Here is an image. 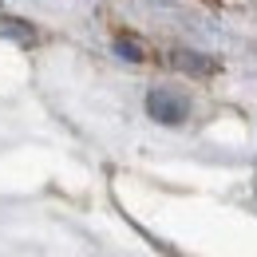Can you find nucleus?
Returning <instances> with one entry per match:
<instances>
[{
	"mask_svg": "<svg viewBox=\"0 0 257 257\" xmlns=\"http://www.w3.org/2000/svg\"><path fill=\"white\" fill-rule=\"evenodd\" d=\"M147 115L155 123H162V127H178V123H186L190 103H186V95H178V91L155 87V91H147Z\"/></svg>",
	"mask_w": 257,
	"mask_h": 257,
	"instance_id": "obj_1",
	"label": "nucleus"
},
{
	"mask_svg": "<svg viewBox=\"0 0 257 257\" xmlns=\"http://www.w3.org/2000/svg\"><path fill=\"white\" fill-rule=\"evenodd\" d=\"M0 36L12 40V44H24V48H32L36 40H40V32H36L28 20H20V16H4V12H0Z\"/></svg>",
	"mask_w": 257,
	"mask_h": 257,
	"instance_id": "obj_2",
	"label": "nucleus"
},
{
	"mask_svg": "<svg viewBox=\"0 0 257 257\" xmlns=\"http://www.w3.org/2000/svg\"><path fill=\"white\" fill-rule=\"evenodd\" d=\"M170 64L190 71V75H210V71H214V60H206V56H198V52H174Z\"/></svg>",
	"mask_w": 257,
	"mask_h": 257,
	"instance_id": "obj_3",
	"label": "nucleus"
},
{
	"mask_svg": "<svg viewBox=\"0 0 257 257\" xmlns=\"http://www.w3.org/2000/svg\"><path fill=\"white\" fill-rule=\"evenodd\" d=\"M115 52H119L123 60H143V48H139L131 36H119V40H115Z\"/></svg>",
	"mask_w": 257,
	"mask_h": 257,
	"instance_id": "obj_4",
	"label": "nucleus"
}]
</instances>
